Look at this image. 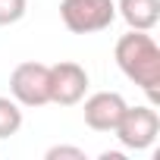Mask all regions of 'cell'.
Returning a JSON list of instances; mask_svg holds the SVG:
<instances>
[{
  "label": "cell",
  "mask_w": 160,
  "mask_h": 160,
  "mask_svg": "<svg viewBox=\"0 0 160 160\" xmlns=\"http://www.w3.org/2000/svg\"><path fill=\"white\" fill-rule=\"evenodd\" d=\"M113 60L129 82H135L151 98V104L160 101V47L148 32L129 28L126 35H119L113 47Z\"/></svg>",
  "instance_id": "1"
},
{
  "label": "cell",
  "mask_w": 160,
  "mask_h": 160,
  "mask_svg": "<svg viewBox=\"0 0 160 160\" xmlns=\"http://www.w3.org/2000/svg\"><path fill=\"white\" fill-rule=\"evenodd\" d=\"M60 19L72 35H94L113 25V0H60Z\"/></svg>",
  "instance_id": "2"
},
{
  "label": "cell",
  "mask_w": 160,
  "mask_h": 160,
  "mask_svg": "<svg viewBox=\"0 0 160 160\" xmlns=\"http://www.w3.org/2000/svg\"><path fill=\"white\" fill-rule=\"evenodd\" d=\"M10 94L19 107H44L50 104V66L38 60H25L10 72Z\"/></svg>",
  "instance_id": "3"
},
{
  "label": "cell",
  "mask_w": 160,
  "mask_h": 160,
  "mask_svg": "<svg viewBox=\"0 0 160 160\" xmlns=\"http://www.w3.org/2000/svg\"><path fill=\"white\" fill-rule=\"evenodd\" d=\"M113 135H116V141L126 151H148L157 141V135H160V116H157L154 107H144V104L129 107L126 104Z\"/></svg>",
  "instance_id": "4"
},
{
  "label": "cell",
  "mask_w": 160,
  "mask_h": 160,
  "mask_svg": "<svg viewBox=\"0 0 160 160\" xmlns=\"http://www.w3.org/2000/svg\"><path fill=\"white\" fill-rule=\"evenodd\" d=\"M91 78L85 66H78L72 60H60L50 66V104L60 107H75L78 101H85Z\"/></svg>",
  "instance_id": "5"
},
{
  "label": "cell",
  "mask_w": 160,
  "mask_h": 160,
  "mask_svg": "<svg viewBox=\"0 0 160 160\" xmlns=\"http://www.w3.org/2000/svg\"><path fill=\"white\" fill-rule=\"evenodd\" d=\"M126 110V98L119 91H98L85 101V126L94 132H113Z\"/></svg>",
  "instance_id": "6"
},
{
  "label": "cell",
  "mask_w": 160,
  "mask_h": 160,
  "mask_svg": "<svg viewBox=\"0 0 160 160\" xmlns=\"http://www.w3.org/2000/svg\"><path fill=\"white\" fill-rule=\"evenodd\" d=\"M116 16L135 32H151L160 22V0H116Z\"/></svg>",
  "instance_id": "7"
},
{
  "label": "cell",
  "mask_w": 160,
  "mask_h": 160,
  "mask_svg": "<svg viewBox=\"0 0 160 160\" xmlns=\"http://www.w3.org/2000/svg\"><path fill=\"white\" fill-rule=\"evenodd\" d=\"M22 129V107L13 98H0V138H10Z\"/></svg>",
  "instance_id": "8"
},
{
  "label": "cell",
  "mask_w": 160,
  "mask_h": 160,
  "mask_svg": "<svg viewBox=\"0 0 160 160\" xmlns=\"http://www.w3.org/2000/svg\"><path fill=\"white\" fill-rule=\"evenodd\" d=\"M28 13V0H0V25H16Z\"/></svg>",
  "instance_id": "9"
},
{
  "label": "cell",
  "mask_w": 160,
  "mask_h": 160,
  "mask_svg": "<svg viewBox=\"0 0 160 160\" xmlns=\"http://www.w3.org/2000/svg\"><path fill=\"white\" fill-rule=\"evenodd\" d=\"M47 160H85V151L82 148H72V144H57L44 154Z\"/></svg>",
  "instance_id": "10"
}]
</instances>
